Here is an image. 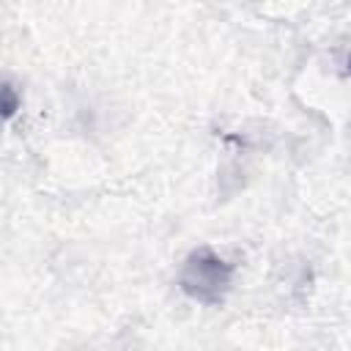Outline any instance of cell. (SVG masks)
<instances>
[{"mask_svg": "<svg viewBox=\"0 0 351 351\" xmlns=\"http://www.w3.org/2000/svg\"><path fill=\"white\" fill-rule=\"evenodd\" d=\"M230 280H233L230 263H225L211 247L192 250L178 271L181 291L200 304H219L230 288Z\"/></svg>", "mask_w": 351, "mask_h": 351, "instance_id": "6da1fadb", "label": "cell"}, {"mask_svg": "<svg viewBox=\"0 0 351 351\" xmlns=\"http://www.w3.org/2000/svg\"><path fill=\"white\" fill-rule=\"evenodd\" d=\"M3 118H11L14 115V110H16V104H19V99H16V93H14V88L5 82L3 85Z\"/></svg>", "mask_w": 351, "mask_h": 351, "instance_id": "7a4b0ae2", "label": "cell"}]
</instances>
